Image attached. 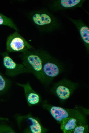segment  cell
Listing matches in <instances>:
<instances>
[{
  "label": "cell",
  "instance_id": "obj_1",
  "mask_svg": "<svg viewBox=\"0 0 89 133\" xmlns=\"http://www.w3.org/2000/svg\"><path fill=\"white\" fill-rule=\"evenodd\" d=\"M27 18L41 32H53L61 25L59 20L49 11L45 9L32 10L27 14Z\"/></svg>",
  "mask_w": 89,
  "mask_h": 133
},
{
  "label": "cell",
  "instance_id": "obj_16",
  "mask_svg": "<svg viewBox=\"0 0 89 133\" xmlns=\"http://www.w3.org/2000/svg\"><path fill=\"white\" fill-rule=\"evenodd\" d=\"M89 132V126L87 120L83 121L75 127L72 133H88Z\"/></svg>",
  "mask_w": 89,
  "mask_h": 133
},
{
  "label": "cell",
  "instance_id": "obj_5",
  "mask_svg": "<svg viewBox=\"0 0 89 133\" xmlns=\"http://www.w3.org/2000/svg\"><path fill=\"white\" fill-rule=\"evenodd\" d=\"M78 86V83L63 78L54 83L50 91L60 101L63 102L70 97Z\"/></svg>",
  "mask_w": 89,
  "mask_h": 133
},
{
  "label": "cell",
  "instance_id": "obj_12",
  "mask_svg": "<svg viewBox=\"0 0 89 133\" xmlns=\"http://www.w3.org/2000/svg\"><path fill=\"white\" fill-rule=\"evenodd\" d=\"M78 30L81 40L86 48L89 51V27L82 20L69 18Z\"/></svg>",
  "mask_w": 89,
  "mask_h": 133
},
{
  "label": "cell",
  "instance_id": "obj_9",
  "mask_svg": "<svg viewBox=\"0 0 89 133\" xmlns=\"http://www.w3.org/2000/svg\"><path fill=\"white\" fill-rule=\"evenodd\" d=\"M85 0H57L50 1L48 6L52 11H58L81 7Z\"/></svg>",
  "mask_w": 89,
  "mask_h": 133
},
{
  "label": "cell",
  "instance_id": "obj_14",
  "mask_svg": "<svg viewBox=\"0 0 89 133\" xmlns=\"http://www.w3.org/2000/svg\"><path fill=\"white\" fill-rule=\"evenodd\" d=\"M0 25L6 26L14 29L15 31H19L17 25L11 18L1 13Z\"/></svg>",
  "mask_w": 89,
  "mask_h": 133
},
{
  "label": "cell",
  "instance_id": "obj_2",
  "mask_svg": "<svg viewBox=\"0 0 89 133\" xmlns=\"http://www.w3.org/2000/svg\"><path fill=\"white\" fill-rule=\"evenodd\" d=\"M42 65L41 84L49 85L64 70L63 64L47 51L42 49Z\"/></svg>",
  "mask_w": 89,
  "mask_h": 133
},
{
  "label": "cell",
  "instance_id": "obj_17",
  "mask_svg": "<svg viewBox=\"0 0 89 133\" xmlns=\"http://www.w3.org/2000/svg\"><path fill=\"white\" fill-rule=\"evenodd\" d=\"M75 108H77L80 110L86 116L89 114L88 109H87L84 107H82L80 106H77Z\"/></svg>",
  "mask_w": 89,
  "mask_h": 133
},
{
  "label": "cell",
  "instance_id": "obj_7",
  "mask_svg": "<svg viewBox=\"0 0 89 133\" xmlns=\"http://www.w3.org/2000/svg\"><path fill=\"white\" fill-rule=\"evenodd\" d=\"M34 48L20 34L15 31L7 37L6 42V52L8 53L21 52Z\"/></svg>",
  "mask_w": 89,
  "mask_h": 133
},
{
  "label": "cell",
  "instance_id": "obj_4",
  "mask_svg": "<svg viewBox=\"0 0 89 133\" xmlns=\"http://www.w3.org/2000/svg\"><path fill=\"white\" fill-rule=\"evenodd\" d=\"M14 118L19 129L23 133H46L48 129L43 126L39 119L31 112L16 114Z\"/></svg>",
  "mask_w": 89,
  "mask_h": 133
},
{
  "label": "cell",
  "instance_id": "obj_8",
  "mask_svg": "<svg viewBox=\"0 0 89 133\" xmlns=\"http://www.w3.org/2000/svg\"><path fill=\"white\" fill-rule=\"evenodd\" d=\"M1 54L2 58L3 65L5 70V74L7 76L14 77L21 74L29 73V71L22 63L15 62L8 53L3 52Z\"/></svg>",
  "mask_w": 89,
  "mask_h": 133
},
{
  "label": "cell",
  "instance_id": "obj_13",
  "mask_svg": "<svg viewBox=\"0 0 89 133\" xmlns=\"http://www.w3.org/2000/svg\"><path fill=\"white\" fill-rule=\"evenodd\" d=\"M12 84V81L4 76L0 71V95L7 93L10 89Z\"/></svg>",
  "mask_w": 89,
  "mask_h": 133
},
{
  "label": "cell",
  "instance_id": "obj_6",
  "mask_svg": "<svg viewBox=\"0 0 89 133\" xmlns=\"http://www.w3.org/2000/svg\"><path fill=\"white\" fill-rule=\"evenodd\" d=\"M41 105L42 107L48 111L60 125L63 120L69 117L81 115H85L75 108L67 109L52 105L49 104L47 100L43 101Z\"/></svg>",
  "mask_w": 89,
  "mask_h": 133
},
{
  "label": "cell",
  "instance_id": "obj_10",
  "mask_svg": "<svg viewBox=\"0 0 89 133\" xmlns=\"http://www.w3.org/2000/svg\"><path fill=\"white\" fill-rule=\"evenodd\" d=\"M16 85L23 88L25 98L28 106L37 105L42 102L41 95L33 89L29 82H28L24 84L18 82Z\"/></svg>",
  "mask_w": 89,
  "mask_h": 133
},
{
  "label": "cell",
  "instance_id": "obj_15",
  "mask_svg": "<svg viewBox=\"0 0 89 133\" xmlns=\"http://www.w3.org/2000/svg\"><path fill=\"white\" fill-rule=\"evenodd\" d=\"M9 119L7 118H0V133H16V131L7 123Z\"/></svg>",
  "mask_w": 89,
  "mask_h": 133
},
{
  "label": "cell",
  "instance_id": "obj_3",
  "mask_svg": "<svg viewBox=\"0 0 89 133\" xmlns=\"http://www.w3.org/2000/svg\"><path fill=\"white\" fill-rule=\"evenodd\" d=\"M22 63L41 83L42 81V49L33 48L22 53L19 56Z\"/></svg>",
  "mask_w": 89,
  "mask_h": 133
},
{
  "label": "cell",
  "instance_id": "obj_11",
  "mask_svg": "<svg viewBox=\"0 0 89 133\" xmlns=\"http://www.w3.org/2000/svg\"><path fill=\"white\" fill-rule=\"evenodd\" d=\"M87 119L86 116L81 115L69 117L63 120L60 124L61 130L64 133H72L80 122Z\"/></svg>",
  "mask_w": 89,
  "mask_h": 133
}]
</instances>
